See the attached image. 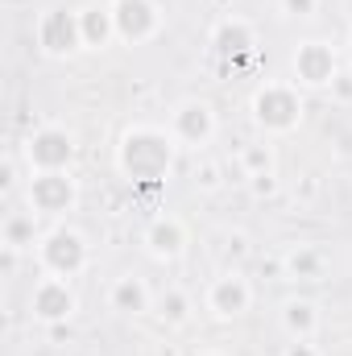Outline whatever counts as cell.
I'll use <instances>...</instances> for the list:
<instances>
[{"mask_svg":"<svg viewBox=\"0 0 352 356\" xmlns=\"http://www.w3.org/2000/svg\"><path fill=\"white\" fill-rule=\"evenodd\" d=\"M29 245H33V216H21V211L8 216L4 220V249H17L21 253Z\"/></svg>","mask_w":352,"mask_h":356,"instance_id":"16","label":"cell"},{"mask_svg":"<svg viewBox=\"0 0 352 356\" xmlns=\"http://www.w3.org/2000/svg\"><path fill=\"white\" fill-rule=\"evenodd\" d=\"M294 75H298L303 83H311V88L332 83V79H336V54H332V46H323V42L298 46V54H294Z\"/></svg>","mask_w":352,"mask_h":356,"instance_id":"9","label":"cell"},{"mask_svg":"<svg viewBox=\"0 0 352 356\" xmlns=\"http://www.w3.org/2000/svg\"><path fill=\"white\" fill-rule=\"evenodd\" d=\"M120 162H125V170L133 178L158 182V178L170 170V141H166L158 129H133V133L125 137Z\"/></svg>","mask_w":352,"mask_h":356,"instance_id":"1","label":"cell"},{"mask_svg":"<svg viewBox=\"0 0 352 356\" xmlns=\"http://www.w3.org/2000/svg\"><path fill=\"white\" fill-rule=\"evenodd\" d=\"M253 112H257V120H262L265 129H294L298 124V116H303V104H298V95L290 88H265L257 91V99H253Z\"/></svg>","mask_w":352,"mask_h":356,"instance_id":"5","label":"cell"},{"mask_svg":"<svg viewBox=\"0 0 352 356\" xmlns=\"http://www.w3.org/2000/svg\"><path fill=\"white\" fill-rule=\"evenodd\" d=\"M145 302H150V294H145V286H141L137 277H120V282L112 286V311L137 315V311H145Z\"/></svg>","mask_w":352,"mask_h":356,"instance_id":"14","label":"cell"},{"mask_svg":"<svg viewBox=\"0 0 352 356\" xmlns=\"http://www.w3.org/2000/svg\"><path fill=\"white\" fill-rule=\"evenodd\" d=\"M195 175H199V182H203V186H220V170H216V162H203Z\"/></svg>","mask_w":352,"mask_h":356,"instance_id":"23","label":"cell"},{"mask_svg":"<svg viewBox=\"0 0 352 356\" xmlns=\"http://www.w3.org/2000/svg\"><path fill=\"white\" fill-rule=\"evenodd\" d=\"M207 307L216 311V315H241V311H249V286H245V277H220L216 286H211V294H207Z\"/></svg>","mask_w":352,"mask_h":356,"instance_id":"11","label":"cell"},{"mask_svg":"<svg viewBox=\"0 0 352 356\" xmlns=\"http://www.w3.org/2000/svg\"><path fill=\"white\" fill-rule=\"evenodd\" d=\"M162 319H170V323H182L186 319V294H178V290L162 294Z\"/></svg>","mask_w":352,"mask_h":356,"instance_id":"20","label":"cell"},{"mask_svg":"<svg viewBox=\"0 0 352 356\" xmlns=\"http://www.w3.org/2000/svg\"><path fill=\"white\" fill-rule=\"evenodd\" d=\"M278 182H273V170L269 175H253V195H273Z\"/></svg>","mask_w":352,"mask_h":356,"instance_id":"22","label":"cell"},{"mask_svg":"<svg viewBox=\"0 0 352 356\" xmlns=\"http://www.w3.org/2000/svg\"><path fill=\"white\" fill-rule=\"evenodd\" d=\"M286 273H290V277H303V282H315V277L323 273V261H319V253L298 249V253L286 257Z\"/></svg>","mask_w":352,"mask_h":356,"instance_id":"17","label":"cell"},{"mask_svg":"<svg viewBox=\"0 0 352 356\" xmlns=\"http://www.w3.org/2000/svg\"><path fill=\"white\" fill-rule=\"evenodd\" d=\"M150 249L158 253V257H178L182 253V245H186V236H182V224L178 220H154V228H150Z\"/></svg>","mask_w":352,"mask_h":356,"instance_id":"13","label":"cell"},{"mask_svg":"<svg viewBox=\"0 0 352 356\" xmlns=\"http://www.w3.org/2000/svg\"><path fill=\"white\" fill-rule=\"evenodd\" d=\"M282 13H290V17H311V13H315V0H282Z\"/></svg>","mask_w":352,"mask_h":356,"instance_id":"21","label":"cell"},{"mask_svg":"<svg viewBox=\"0 0 352 356\" xmlns=\"http://www.w3.org/2000/svg\"><path fill=\"white\" fill-rule=\"evenodd\" d=\"M241 162H245L249 178L253 175H269V170H273V154H269V145H249V149L241 154Z\"/></svg>","mask_w":352,"mask_h":356,"instance_id":"19","label":"cell"},{"mask_svg":"<svg viewBox=\"0 0 352 356\" xmlns=\"http://www.w3.org/2000/svg\"><path fill=\"white\" fill-rule=\"evenodd\" d=\"M38 46L46 54H71V50H79L83 46V21L75 13H67V8L46 13L42 25H38Z\"/></svg>","mask_w":352,"mask_h":356,"instance_id":"3","label":"cell"},{"mask_svg":"<svg viewBox=\"0 0 352 356\" xmlns=\"http://www.w3.org/2000/svg\"><path fill=\"white\" fill-rule=\"evenodd\" d=\"M71 311H75V294H71V286L63 277H42L33 286V315L38 319L63 323V319H71Z\"/></svg>","mask_w":352,"mask_h":356,"instance_id":"8","label":"cell"},{"mask_svg":"<svg viewBox=\"0 0 352 356\" xmlns=\"http://www.w3.org/2000/svg\"><path fill=\"white\" fill-rule=\"evenodd\" d=\"M349 17H352V0H349Z\"/></svg>","mask_w":352,"mask_h":356,"instance_id":"25","label":"cell"},{"mask_svg":"<svg viewBox=\"0 0 352 356\" xmlns=\"http://www.w3.org/2000/svg\"><path fill=\"white\" fill-rule=\"evenodd\" d=\"M79 21H83V46H104V42H108V33L116 29L112 13H104V8H88Z\"/></svg>","mask_w":352,"mask_h":356,"instance_id":"15","label":"cell"},{"mask_svg":"<svg viewBox=\"0 0 352 356\" xmlns=\"http://www.w3.org/2000/svg\"><path fill=\"white\" fill-rule=\"evenodd\" d=\"M211 129H216V120H211V108L207 104H182L175 112V133L178 141H186V145H203L207 137H211Z\"/></svg>","mask_w":352,"mask_h":356,"instance_id":"10","label":"cell"},{"mask_svg":"<svg viewBox=\"0 0 352 356\" xmlns=\"http://www.w3.org/2000/svg\"><path fill=\"white\" fill-rule=\"evenodd\" d=\"M71 154H75V141L63 129H38L25 141V158H29V166H38V175L42 170H63L71 162Z\"/></svg>","mask_w":352,"mask_h":356,"instance_id":"4","label":"cell"},{"mask_svg":"<svg viewBox=\"0 0 352 356\" xmlns=\"http://www.w3.org/2000/svg\"><path fill=\"white\" fill-rule=\"evenodd\" d=\"M282 356H319V353H315V348H311L307 340H294V344H290V348H286Z\"/></svg>","mask_w":352,"mask_h":356,"instance_id":"24","label":"cell"},{"mask_svg":"<svg viewBox=\"0 0 352 356\" xmlns=\"http://www.w3.org/2000/svg\"><path fill=\"white\" fill-rule=\"evenodd\" d=\"M286 327L294 332V340H307L315 332V307L311 302H290L286 307Z\"/></svg>","mask_w":352,"mask_h":356,"instance_id":"18","label":"cell"},{"mask_svg":"<svg viewBox=\"0 0 352 356\" xmlns=\"http://www.w3.org/2000/svg\"><path fill=\"white\" fill-rule=\"evenodd\" d=\"M112 21H116V33L125 42H145L158 29V8L150 0H116L112 4Z\"/></svg>","mask_w":352,"mask_h":356,"instance_id":"6","label":"cell"},{"mask_svg":"<svg viewBox=\"0 0 352 356\" xmlns=\"http://www.w3.org/2000/svg\"><path fill=\"white\" fill-rule=\"evenodd\" d=\"M42 261H46V269H50L54 277H71V273H79V269L88 266V245H83L79 232L58 228V232L46 236V245H42Z\"/></svg>","mask_w":352,"mask_h":356,"instance_id":"2","label":"cell"},{"mask_svg":"<svg viewBox=\"0 0 352 356\" xmlns=\"http://www.w3.org/2000/svg\"><path fill=\"white\" fill-rule=\"evenodd\" d=\"M29 203L33 211H67L75 203V182L63 170H42L29 182Z\"/></svg>","mask_w":352,"mask_h":356,"instance_id":"7","label":"cell"},{"mask_svg":"<svg viewBox=\"0 0 352 356\" xmlns=\"http://www.w3.org/2000/svg\"><path fill=\"white\" fill-rule=\"evenodd\" d=\"M216 54L220 58H232V63H245L253 54V29L245 21H224L216 29Z\"/></svg>","mask_w":352,"mask_h":356,"instance_id":"12","label":"cell"}]
</instances>
